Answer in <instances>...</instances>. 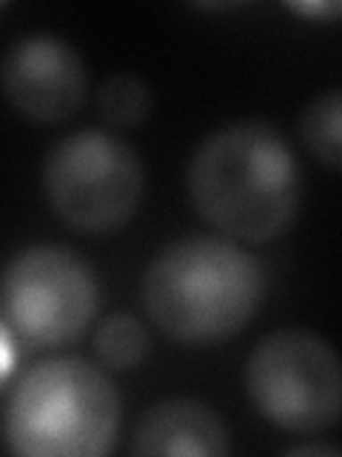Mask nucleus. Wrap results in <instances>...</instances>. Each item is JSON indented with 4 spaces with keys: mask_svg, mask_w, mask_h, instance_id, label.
I'll use <instances>...</instances> for the list:
<instances>
[{
    "mask_svg": "<svg viewBox=\"0 0 342 457\" xmlns=\"http://www.w3.org/2000/svg\"><path fill=\"white\" fill-rule=\"evenodd\" d=\"M185 180L200 218L246 243L289 232L303 200L297 157L265 120H234L211 132L194 149Z\"/></svg>",
    "mask_w": 342,
    "mask_h": 457,
    "instance_id": "1",
    "label": "nucleus"
},
{
    "mask_svg": "<svg viewBox=\"0 0 342 457\" xmlns=\"http://www.w3.org/2000/svg\"><path fill=\"white\" fill-rule=\"evenodd\" d=\"M265 271L254 254L217 235L180 237L142 278L149 318L171 340L211 346L248 326L263 306Z\"/></svg>",
    "mask_w": 342,
    "mask_h": 457,
    "instance_id": "2",
    "label": "nucleus"
},
{
    "mask_svg": "<svg viewBox=\"0 0 342 457\" xmlns=\"http://www.w3.org/2000/svg\"><path fill=\"white\" fill-rule=\"evenodd\" d=\"M118 428V389L80 357L32 366L6 397V446L20 457H100L114 446Z\"/></svg>",
    "mask_w": 342,
    "mask_h": 457,
    "instance_id": "3",
    "label": "nucleus"
},
{
    "mask_svg": "<svg viewBox=\"0 0 342 457\" xmlns=\"http://www.w3.org/2000/svg\"><path fill=\"white\" fill-rule=\"evenodd\" d=\"M43 192L52 212L71 228L109 235L140 212L146 169L126 140L103 129H80L49 149Z\"/></svg>",
    "mask_w": 342,
    "mask_h": 457,
    "instance_id": "4",
    "label": "nucleus"
},
{
    "mask_svg": "<svg viewBox=\"0 0 342 457\" xmlns=\"http://www.w3.org/2000/svg\"><path fill=\"white\" fill-rule=\"evenodd\" d=\"M242 378L260 418L282 432L317 435L342 420V357L305 328L265 335Z\"/></svg>",
    "mask_w": 342,
    "mask_h": 457,
    "instance_id": "5",
    "label": "nucleus"
},
{
    "mask_svg": "<svg viewBox=\"0 0 342 457\" xmlns=\"http://www.w3.org/2000/svg\"><path fill=\"white\" fill-rule=\"evenodd\" d=\"M100 283L89 261L57 243H37L12 257L4 275V332L35 349L77 340L94 320Z\"/></svg>",
    "mask_w": 342,
    "mask_h": 457,
    "instance_id": "6",
    "label": "nucleus"
},
{
    "mask_svg": "<svg viewBox=\"0 0 342 457\" xmlns=\"http://www.w3.org/2000/svg\"><path fill=\"white\" fill-rule=\"evenodd\" d=\"M4 92L23 118L63 123L83 109L89 75L77 49L57 35H26L4 57Z\"/></svg>",
    "mask_w": 342,
    "mask_h": 457,
    "instance_id": "7",
    "label": "nucleus"
},
{
    "mask_svg": "<svg viewBox=\"0 0 342 457\" xmlns=\"http://www.w3.org/2000/svg\"><path fill=\"white\" fill-rule=\"evenodd\" d=\"M134 454H191V457H220L232 452L228 428L211 406L189 397H171L154 403L132 440Z\"/></svg>",
    "mask_w": 342,
    "mask_h": 457,
    "instance_id": "8",
    "label": "nucleus"
},
{
    "mask_svg": "<svg viewBox=\"0 0 342 457\" xmlns=\"http://www.w3.org/2000/svg\"><path fill=\"white\" fill-rule=\"evenodd\" d=\"M299 135L320 163L342 171V86L311 100L299 118Z\"/></svg>",
    "mask_w": 342,
    "mask_h": 457,
    "instance_id": "9",
    "label": "nucleus"
},
{
    "mask_svg": "<svg viewBox=\"0 0 342 457\" xmlns=\"http://www.w3.org/2000/svg\"><path fill=\"white\" fill-rule=\"evenodd\" d=\"M149 332L134 314H111L94 332L97 357L114 371H132L149 354Z\"/></svg>",
    "mask_w": 342,
    "mask_h": 457,
    "instance_id": "10",
    "label": "nucleus"
},
{
    "mask_svg": "<svg viewBox=\"0 0 342 457\" xmlns=\"http://www.w3.org/2000/svg\"><path fill=\"white\" fill-rule=\"evenodd\" d=\"M97 106L100 114L114 126H137L149 118L151 92L142 78L132 75V71H118L100 86Z\"/></svg>",
    "mask_w": 342,
    "mask_h": 457,
    "instance_id": "11",
    "label": "nucleus"
},
{
    "mask_svg": "<svg viewBox=\"0 0 342 457\" xmlns=\"http://www.w3.org/2000/svg\"><path fill=\"white\" fill-rule=\"evenodd\" d=\"M291 12L303 14L311 21H322V23H334L342 18V0H320V4H289Z\"/></svg>",
    "mask_w": 342,
    "mask_h": 457,
    "instance_id": "12",
    "label": "nucleus"
},
{
    "mask_svg": "<svg viewBox=\"0 0 342 457\" xmlns=\"http://www.w3.org/2000/svg\"><path fill=\"white\" fill-rule=\"evenodd\" d=\"M289 454H339V449L322 446V443H311V446H291Z\"/></svg>",
    "mask_w": 342,
    "mask_h": 457,
    "instance_id": "13",
    "label": "nucleus"
}]
</instances>
